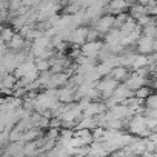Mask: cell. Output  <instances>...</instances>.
Returning <instances> with one entry per match:
<instances>
[{
	"mask_svg": "<svg viewBox=\"0 0 157 157\" xmlns=\"http://www.w3.org/2000/svg\"><path fill=\"white\" fill-rule=\"evenodd\" d=\"M126 132L132 134V136H137L139 139H148L151 131L148 129V125H146V117L143 114H136L132 116V119L128 122V126H126Z\"/></svg>",
	"mask_w": 157,
	"mask_h": 157,
	"instance_id": "cell-1",
	"label": "cell"
},
{
	"mask_svg": "<svg viewBox=\"0 0 157 157\" xmlns=\"http://www.w3.org/2000/svg\"><path fill=\"white\" fill-rule=\"evenodd\" d=\"M119 85H120V83L116 82L114 78H111L109 75L100 78L99 83H97V90H99L100 94H102V102H103L105 99H109V97L114 94V91H116V88H117Z\"/></svg>",
	"mask_w": 157,
	"mask_h": 157,
	"instance_id": "cell-2",
	"label": "cell"
},
{
	"mask_svg": "<svg viewBox=\"0 0 157 157\" xmlns=\"http://www.w3.org/2000/svg\"><path fill=\"white\" fill-rule=\"evenodd\" d=\"M93 29H96L100 36H105L108 34L113 28H114V16H108V14H103L96 23H93L91 26Z\"/></svg>",
	"mask_w": 157,
	"mask_h": 157,
	"instance_id": "cell-3",
	"label": "cell"
},
{
	"mask_svg": "<svg viewBox=\"0 0 157 157\" xmlns=\"http://www.w3.org/2000/svg\"><path fill=\"white\" fill-rule=\"evenodd\" d=\"M102 49H103V42H102V40H97V42H86V43H83V45L80 46L82 56L90 57V59H97Z\"/></svg>",
	"mask_w": 157,
	"mask_h": 157,
	"instance_id": "cell-4",
	"label": "cell"
},
{
	"mask_svg": "<svg viewBox=\"0 0 157 157\" xmlns=\"http://www.w3.org/2000/svg\"><path fill=\"white\" fill-rule=\"evenodd\" d=\"M129 91H132V93H136L139 88H142V86H149V80L146 77H142V75H139L137 72H131L129 74V77H128V80L123 83Z\"/></svg>",
	"mask_w": 157,
	"mask_h": 157,
	"instance_id": "cell-5",
	"label": "cell"
},
{
	"mask_svg": "<svg viewBox=\"0 0 157 157\" xmlns=\"http://www.w3.org/2000/svg\"><path fill=\"white\" fill-rule=\"evenodd\" d=\"M88 31L90 26H78L77 29L72 31L71 37H69V45H75V46H82L83 43H86V37H88Z\"/></svg>",
	"mask_w": 157,
	"mask_h": 157,
	"instance_id": "cell-6",
	"label": "cell"
},
{
	"mask_svg": "<svg viewBox=\"0 0 157 157\" xmlns=\"http://www.w3.org/2000/svg\"><path fill=\"white\" fill-rule=\"evenodd\" d=\"M136 49H137V54L151 56L154 52V39L146 37V36H142L139 39V42L136 43Z\"/></svg>",
	"mask_w": 157,
	"mask_h": 157,
	"instance_id": "cell-7",
	"label": "cell"
},
{
	"mask_svg": "<svg viewBox=\"0 0 157 157\" xmlns=\"http://www.w3.org/2000/svg\"><path fill=\"white\" fill-rule=\"evenodd\" d=\"M57 100L62 105H69L75 102V90L69 86H63L57 90Z\"/></svg>",
	"mask_w": 157,
	"mask_h": 157,
	"instance_id": "cell-8",
	"label": "cell"
},
{
	"mask_svg": "<svg viewBox=\"0 0 157 157\" xmlns=\"http://www.w3.org/2000/svg\"><path fill=\"white\" fill-rule=\"evenodd\" d=\"M103 113H106V108L102 102H91L88 105V108L83 111V116L85 117H97Z\"/></svg>",
	"mask_w": 157,
	"mask_h": 157,
	"instance_id": "cell-9",
	"label": "cell"
},
{
	"mask_svg": "<svg viewBox=\"0 0 157 157\" xmlns=\"http://www.w3.org/2000/svg\"><path fill=\"white\" fill-rule=\"evenodd\" d=\"M113 97L122 105L125 100H128V99H131V97H134V93L132 91H129L123 83H120L117 88H116V91H114V94H113Z\"/></svg>",
	"mask_w": 157,
	"mask_h": 157,
	"instance_id": "cell-10",
	"label": "cell"
},
{
	"mask_svg": "<svg viewBox=\"0 0 157 157\" xmlns=\"http://www.w3.org/2000/svg\"><path fill=\"white\" fill-rule=\"evenodd\" d=\"M28 42L25 40V37H22L20 34L16 33V36L11 39V42L8 43V48L13 51V52H22L25 48H26Z\"/></svg>",
	"mask_w": 157,
	"mask_h": 157,
	"instance_id": "cell-11",
	"label": "cell"
},
{
	"mask_svg": "<svg viewBox=\"0 0 157 157\" xmlns=\"http://www.w3.org/2000/svg\"><path fill=\"white\" fill-rule=\"evenodd\" d=\"M129 74H131V72H129L128 68H125V66H117V68H114V69L111 71L109 77L114 78V80L119 82V83H125V82L128 80Z\"/></svg>",
	"mask_w": 157,
	"mask_h": 157,
	"instance_id": "cell-12",
	"label": "cell"
},
{
	"mask_svg": "<svg viewBox=\"0 0 157 157\" xmlns=\"http://www.w3.org/2000/svg\"><path fill=\"white\" fill-rule=\"evenodd\" d=\"M128 11H129V13H128V14H129V17H131V19H134L136 22H137V20H140L142 17H145V16H149V14H148V10H146L142 3H132V5H131V8H129Z\"/></svg>",
	"mask_w": 157,
	"mask_h": 157,
	"instance_id": "cell-13",
	"label": "cell"
},
{
	"mask_svg": "<svg viewBox=\"0 0 157 157\" xmlns=\"http://www.w3.org/2000/svg\"><path fill=\"white\" fill-rule=\"evenodd\" d=\"M122 39H123V36H122L120 29L113 28L108 34L103 36V43H105V45H120Z\"/></svg>",
	"mask_w": 157,
	"mask_h": 157,
	"instance_id": "cell-14",
	"label": "cell"
},
{
	"mask_svg": "<svg viewBox=\"0 0 157 157\" xmlns=\"http://www.w3.org/2000/svg\"><path fill=\"white\" fill-rule=\"evenodd\" d=\"M97 128V120H96V117H82L80 120L77 122V125H75V128L74 129H88V131H93V129H96Z\"/></svg>",
	"mask_w": 157,
	"mask_h": 157,
	"instance_id": "cell-15",
	"label": "cell"
},
{
	"mask_svg": "<svg viewBox=\"0 0 157 157\" xmlns=\"http://www.w3.org/2000/svg\"><path fill=\"white\" fill-rule=\"evenodd\" d=\"M74 137H77L83 143V146H90L94 140H93V134L88 129H74Z\"/></svg>",
	"mask_w": 157,
	"mask_h": 157,
	"instance_id": "cell-16",
	"label": "cell"
},
{
	"mask_svg": "<svg viewBox=\"0 0 157 157\" xmlns=\"http://www.w3.org/2000/svg\"><path fill=\"white\" fill-rule=\"evenodd\" d=\"M152 94H154V91H152L151 86H142V88H139V90L134 93V97L139 99V100H143V102H145V100L149 99Z\"/></svg>",
	"mask_w": 157,
	"mask_h": 157,
	"instance_id": "cell-17",
	"label": "cell"
},
{
	"mask_svg": "<svg viewBox=\"0 0 157 157\" xmlns=\"http://www.w3.org/2000/svg\"><path fill=\"white\" fill-rule=\"evenodd\" d=\"M16 83H17V78H16L14 74H10V72H8V74H5L3 78H2V86L6 88V90H13V91H14Z\"/></svg>",
	"mask_w": 157,
	"mask_h": 157,
	"instance_id": "cell-18",
	"label": "cell"
},
{
	"mask_svg": "<svg viewBox=\"0 0 157 157\" xmlns=\"http://www.w3.org/2000/svg\"><path fill=\"white\" fill-rule=\"evenodd\" d=\"M14 36H16V31H14L13 28H8V26L5 28V26H3V31H2V34H0V40H2L5 45H8Z\"/></svg>",
	"mask_w": 157,
	"mask_h": 157,
	"instance_id": "cell-19",
	"label": "cell"
},
{
	"mask_svg": "<svg viewBox=\"0 0 157 157\" xmlns=\"http://www.w3.org/2000/svg\"><path fill=\"white\" fill-rule=\"evenodd\" d=\"M34 66L39 72H45V71H49L51 69V65L48 60H42V59H36L34 60Z\"/></svg>",
	"mask_w": 157,
	"mask_h": 157,
	"instance_id": "cell-20",
	"label": "cell"
},
{
	"mask_svg": "<svg viewBox=\"0 0 157 157\" xmlns=\"http://www.w3.org/2000/svg\"><path fill=\"white\" fill-rule=\"evenodd\" d=\"M59 134H60V129L49 128L48 132L43 136V139H45V140H59Z\"/></svg>",
	"mask_w": 157,
	"mask_h": 157,
	"instance_id": "cell-21",
	"label": "cell"
},
{
	"mask_svg": "<svg viewBox=\"0 0 157 157\" xmlns=\"http://www.w3.org/2000/svg\"><path fill=\"white\" fill-rule=\"evenodd\" d=\"M103 132H105V129L100 128V126H97L96 129H93V131H91V134H93V140H94V142H102V139H103Z\"/></svg>",
	"mask_w": 157,
	"mask_h": 157,
	"instance_id": "cell-22",
	"label": "cell"
},
{
	"mask_svg": "<svg viewBox=\"0 0 157 157\" xmlns=\"http://www.w3.org/2000/svg\"><path fill=\"white\" fill-rule=\"evenodd\" d=\"M99 37H102L96 29H93L91 26H90V31H88V37H86V42H97L99 40Z\"/></svg>",
	"mask_w": 157,
	"mask_h": 157,
	"instance_id": "cell-23",
	"label": "cell"
},
{
	"mask_svg": "<svg viewBox=\"0 0 157 157\" xmlns=\"http://www.w3.org/2000/svg\"><path fill=\"white\" fill-rule=\"evenodd\" d=\"M108 157H129V155L126 154V151H125V149H117V151L111 152Z\"/></svg>",
	"mask_w": 157,
	"mask_h": 157,
	"instance_id": "cell-24",
	"label": "cell"
},
{
	"mask_svg": "<svg viewBox=\"0 0 157 157\" xmlns=\"http://www.w3.org/2000/svg\"><path fill=\"white\" fill-rule=\"evenodd\" d=\"M149 86L152 88V91L157 93V78H152V80H149Z\"/></svg>",
	"mask_w": 157,
	"mask_h": 157,
	"instance_id": "cell-25",
	"label": "cell"
},
{
	"mask_svg": "<svg viewBox=\"0 0 157 157\" xmlns=\"http://www.w3.org/2000/svg\"><path fill=\"white\" fill-rule=\"evenodd\" d=\"M148 139H149L151 142H154V143L157 145V132H155V131H152V132L149 134V137H148Z\"/></svg>",
	"mask_w": 157,
	"mask_h": 157,
	"instance_id": "cell-26",
	"label": "cell"
},
{
	"mask_svg": "<svg viewBox=\"0 0 157 157\" xmlns=\"http://www.w3.org/2000/svg\"><path fill=\"white\" fill-rule=\"evenodd\" d=\"M149 16H152L154 19L157 17V5H155V6H154V8H152V10L149 11Z\"/></svg>",
	"mask_w": 157,
	"mask_h": 157,
	"instance_id": "cell-27",
	"label": "cell"
},
{
	"mask_svg": "<svg viewBox=\"0 0 157 157\" xmlns=\"http://www.w3.org/2000/svg\"><path fill=\"white\" fill-rule=\"evenodd\" d=\"M154 52H157V39L154 40Z\"/></svg>",
	"mask_w": 157,
	"mask_h": 157,
	"instance_id": "cell-28",
	"label": "cell"
},
{
	"mask_svg": "<svg viewBox=\"0 0 157 157\" xmlns=\"http://www.w3.org/2000/svg\"><path fill=\"white\" fill-rule=\"evenodd\" d=\"M2 31H3V26H2V25H0V34H2Z\"/></svg>",
	"mask_w": 157,
	"mask_h": 157,
	"instance_id": "cell-29",
	"label": "cell"
},
{
	"mask_svg": "<svg viewBox=\"0 0 157 157\" xmlns=\"http://www.w3.org/2000/svg\"><path fill=\"white\" fill-rule=\"evenodd\" d=\"M0 43H3V42H2V40H0Z\"/></svg>",
	"mask_w": 157,
	"mask_h": 157,
	"instance_id": "cell-30",
	"label": "cell"
}]
</instances>
